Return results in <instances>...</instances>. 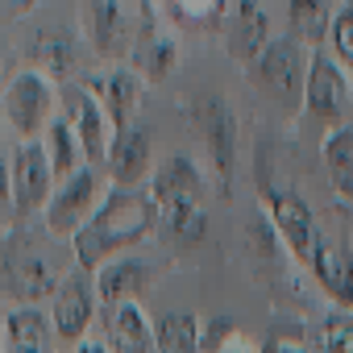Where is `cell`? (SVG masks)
<instances>
[{"instance_id":"cell-1","label":"cell","mask_w":353,"mask_h":353,"mask_svg":"<svg viewBox=\"0 0 353 353\" xmlns=\"http://www.w3.org/2000/svg\"><path fill=\"white\" fill-rule=\"evenodd\" d=\"M154 225H158V204H154L150 192L108 188V196L96 208V216L71 241L75 266L88 270V274H96L100 266H108L112 258H121L125 250H133L137 241H145Z\"/></svg>"},{"instance_id":"cell-2","label":"cell","mask_w":353,"mask_h":353,"mask_svg":"<svg viewBox=\"0 0 353 353\" xmlns=\"http://www.w3.org/2000/svg\"><path fill=\"white\" fill-rule=\"evenodd\" d=\"M59 237L30 225H17L9 233H0V287L13 303H42L54 299V291L63 287V279L71 270H63V254H59Z\"/></svg>"},{"instance_id":"cell-3","label":"cell","mask_w":353,"mask_h":353,"mask_svg":"<svg viewBox=\"0 0 353 353\" xmlns=\"http://www.w3.org/2000/svg\"><path fill=\"white\" fill-rule=\"evenodd\" d=\"M108 174L100 170V166H83V170H75L71 179H63L59 188H54V200L46 204V212H42V225H46V233L50 237H59V241H75V233L96 216V208L104 204V196H108Z\"/></svg>"},{"instance_id":"cell-4","label":"cell","mask_w":353,"mask_h":353,"mask_svg":"<svg viewBox=\"0 0 353 353\" xmlns=\"http://www.w3.org/2000/svg\"><path fill=\"white\" fill-rule=\"evenodd\" d=\"M54 104H59L54 83H50L38 67H30V71H17V75H13L5 100H0V112H5L9 129H13L21 141H42V133H46L50 121L59 117Z\"/></svg>"},{"instance_id":"cell-5","label":"cell","mask_w":353,"mask_h":353,"mask_svg":"<svg viewBox=\"0 0 353 353\" xmlns=\"http://www.w3.org/2000/svg\"><path fill=\"white\" fill-rule=\"evenodd\" d=\"M9 183H13V212L21 221L46 212L59 188V174L42 141H17L9 150Z\"/></svg>"},{"instance_id":"cell-6","label":"cell","mask_w":353,"mask_h":353,"mask_svg":"<svg viewBox=\"0 0 353 353\" xmlns=\"http://www.w3.org/2000/svg\"><path fill=\"white\" fill-rule=\"evenodd\" d=\"M59 112H63L67 125L75 129V137H79V145H83V154H88V166H100V170H104L117 129H112V121H108L100 96H96L88 83H63V92H59Z\"/></svg>"},{"instance_id":"cell-7","label":"cell","mask_w":353,"mask_h":353,"mask_svg":"<svg viewBox=\"0 0 353 353\" xmlns=\"http://www.w3.org/2000/svg\"><path fill=\"white\" fill-rule=\"evenodd\" d=\"M79 26H83V42L104 63L129 59L133 42H137V30H141V21L129 17L125 0H79Z\"/></svg>"},{"instance_id":"cell-8","label":"cell","mask_w":353,"mask_h":353,"mask_svg":"<svg viewBox=\"0 0 353 353\" xmlns=\"http://www.w3.org/2000/svg\"><path fill=\"white\" fill-rule=\"evenodd\" d=\"M303 112L328 129L345 125L349 112H353V92H349V79H345V67L324 54V50H312V67H307V88H303Z\"/></svg>"},{"instance_id":"cell-9","label":"cell","mask_w":353,"mask_h":353,"mask_svg":"<svg viewBox=\"0 0 353 353\" xmlns=\"http://www.w3.org/2000/svg\"><path fill=\"white\" fill-rule=\"evenodd\" d=\"M307 67H312V50H307L299 38L283 34V38H274V42L262 50V59H258V83H262L274 100L295 104V100H303Z\"/></svg>"},{"instance_id":"cell-10","label":"cell","mask_w":353,"mask_h":353,"mask_svg":"<svg viewBox=\"0 0 353 353\" xmlns=\"http://www.w3.org/2000/svg\"><path fill=\"white\" fill-rule=\"evenodd\" d=\"M96 307H100V299H96V274H88V270L75 266L63 279V287L54 291V299H50V324H54L59 345H71V349L83 345Z\"/></svg>"},{"instance_id":"cell-11","label":"cell","mask_w":353,"mask_h":353,"mask_svg":"<svg viewBox=\"0 0 353 353\" xmlns=\"http://www.w3.org/2000/svg\"><path fill=\"white\" fill-rule=\"evenodd\" d=\"M320 279V287L353 312V245H349V225L341 221V229L332 225H320V237H316V254L307 262Z\"/></svg>"},{"instance_id":"cell-12","label":"cell","mask_w":353,"mask_h":353,"mask_svg":"<svg viewBox=\"0 0 353 353\" xmlns=\"http://www.w3.org/2000/svg\"><path fill=\"white\" fill-rule=\"evenodd\" d=\"M266 204H270V221H274L283 245L291 250V258H295V262H312L316 237H320V221H316V212L307 208V200H303L295 188H270Z\"/></svg>"},{"instance_id":"cell-13","label":"cell","mask_w":353,"mask_h":353,"mask_svg":"<svg viewBox=\"0 0 353 353\" xmlns=\"http://www.w3.org/2000/svg\"><path fill=\"white\" fill-rule=\"evenodd\" d=\"M104 174H108L112 188H125V192H137L141 179L154 174V150H150V133L141 125L117 129L108 162H104Z\"/></svg>"},{"instance_id":"cell-14","label":"cell","mask_w":353,"mask_h":353,"mask_svg":"<svg viewBox=\"0 0 353 353\" xmlns=\"http://www.w3.org/2000/svg\"><path fill=\"white\" fill-rule=\"evenodd\" d=\"M133 71L150 83H162L174 63H179V42H174L170 30H162V21L154 17V5L145 0V9H141V30H137V42H133Z\"/></svg>"},{"instance_id":"cell-15","label":"cell","mask_w":353,"mask_h":353,"mask_svg":"<svg viewBox=\"0 0 353 353\" xmlns=\"http://www.w3.org/2000/svg\"><path fill=\"white\" fill-rule=\"evenodd\" d=\"M270 13L262 0H233L229 21H225V46L237 63H258L270 46Z\"/></svg>"},{"instance_id":"cell-16","label":"cell","mask_w":353,"mask_h":353,"mask_svg":"<svg viewBox=\"0 0 353 353\" xmlns=\"http://www.w3.org/2000/svg\"><path fill=\"white\" fill-rule=\"evenodd\" d=\"M100 324H104V345L112 353H158L154 320L145 316V307L137 299L133 303L100 307Z\"/></svg>"},{"instance_id":"cell-17","label":"cell","mask_w":353,"mask_h":353,"mask_svg":"<svg viewBox=\"0 0 353 353\" xmlns=\"http://www.w3.org/2000/svg\"><path fill=\"white\" fill-rule=\"evenodd\" d=\"M150 196H154L158 212L170 204H183V200H204V174H200L196 158H188V154L162 158L150 174Z\"/></svg>"},{"instance_id":"cell-18","label":"cell","mask_w":353,"mask_h":353,"mask_svg":"<svg viewBox=\"0 0 353 353\" xmlns=\"http://www.w3.org/2000/svg\"><path fill=\"white\" fill-rule=\"evenodd\" d=\"M0 324H5V353H54L59 345L50 312L38 303H13Z\"/></svg>"},{"instance_id":"cell-19","label":"cell","mask_w":353,"mask_h":353,"mask_svg":"<svg viewBox=\"0 0 353 353\" xmlns=\"http://www.w3.org/2000/svg\"><path fill=\"white\" fill-rule=\"evenodd\" d=\"M196 125H200V137L208 145V158H212L216 174L229 188V179H233V154H237V121H233V112L221 100H204V104H196Z\"/></svg>"},{"instance_id":"cell-20","label":"cell","mask_w":353,"mask_h":353,"mask_svg":"<svg viewBox=\"0 0 353 353\" xmlns=\"http://www.w3.org/2000/svg\"><path fill=\"white\" fill-rule=\"evenodd\" d=\"M141 83H145V79H141L133 67H112L108 75L92 79L88 88L100 96V104H104L112 129H129V125H137L133 117H137V108H141Z\"/></svg>"},{"instance_id":"cell-21","label":"cell","mask_w":353,"mask_h":353,"mask_svg":"<svg viewBox=\"0 0 353 353\" xmlns=\"http://www.w3.org/2000/svg\"><path fill=\"white\" fill-rule=\"evenodd\" d=\"M154 274H158V270L145 266V262H137V258H112L108 266L96 270V299H100V307L133 303V299L150 287Z\"/></svg>"},{"instance_id":"cell-22","label":"cell","mask_w":353,"mask_h":353,"mask_svg":"<svg viewBox=\"0 0 353 353\" xmlns=\"http://www.w3.org/2000/svg\"><path fill=\"white\" fill-rule=\"evenodd\" d=\"M320 158H324L328 188L336 192V200L345 208H353V121H345V125H336V129L324 133Z\"/></svg>"},{"instance_id":"cell-23","label":"cell","mask_w":353,"mask_h":353,"mask_svg":"<svg viewBox=\"0 0 353 353\" xmlns=\"http://www.w3.org/2000/svg\"><path fill=\"white\" fill-rule=\"evenodd\" d=\"M34 59H38V71L50 79V83H71L75 67H79V42L71 30H59V26H46L38 30L34 38Z\"/></svg>"},{"instance_id":"cell-24","label":"cell","mask_w":353,"mask_h":353,"mask_svg":"<svg viewBox=\"0 0 353 353\" xmlns=\"http://www.w3.org/2000/svg\"><path fill=\"white\" fill-rule=\"evenodd\" d=\"M158 353H204V332L192 312H162L154 320Z\"/></svg>"},{"instance_id":"cell-25","label":"cell","mask_w":353,"mask_h":353,"mask_svg":"<svg viewBox=\"0 0 353 353\" xmlns=\"http://www.w3.org/2000/svg\"><path fill=\"white\" fill-rule=\"evenodd\" d=\"M42 145H46V154H50V162H54L59 183H63V179H71L75 170H83V166H88V154H83V145H79V137H75V129L67 125V117H63V112H59V117L50 121V129L42 133Z\"/></svg>"},{"instance_id":"cell-26","label":"cell","mask_w":353,"mask_h":353,"mask_svg":"<svg viewBox=\"0 0 353 353\" xmlns=\"http://www.w3.org/2000/svg\"><path fill=\"white\" fill-rule=\"evenodd\" d=\"M291 13V38H299L307 50L324 46V38L332 34V9H328V0H291L287 5Z\"/></svg>"},{"instance_id":"cell-27","label":"cell","mask_w":353,"mask_h":353,"mask_svg":"<svg viewBox=\"0 0 353 353\" xmlns=\"http://www.w3.org/2000/svg\"><path fill=\"white\" fill-rule=\"evenodd\" d=\"M158 216H162V225L170 229L174 241H200V237H204V225H208V208H204V200L170 204V208H162Z\"/></svg>"},{"instance_id":"cell-28","label":"cell","mask_w":353,"mask_h":353,"mask_svg":"<svg viewBox=\"0 0 353 353\" xmlns=\"http://www.w3.org/2000/svg\"><path fill=\"white\" fill-rule=\"evenodd\" d=\"M312 353H353V312L349 307H336L320 320Z\"/></svg>"},{"instance_id":"cell-29","label":"cell","mask_w":353,"mask_h":353,"mask_svg":"<svg viewBox=\"0 0 353 353\" xmlns=\"http://www.w3.org/2000/svg\"><path fill=\"white\" fill-rule=\"evenodd\" d=\"M162 9L179 26H216L225 17V0H162Z\"/></svg>"},{"instance_id":"cell-30","label":"cell","mask_w":353,"mask_h":353,"mask_svg":"<svg viewBox=\"0 0 353 353\" xmlns=\"http://www.w3.org/2000/svg\"><path fill=\"white\" fill-rule=\"evenodd\" d=\"M328 42H332V59H336L345 71H353V0H345V5L336 9Z\"/></svg>"},{"instance_id":"cell-31","label":"cell","mask_w":353,"mask_h":353,"mask_svg":"<svg viewBox=\"0 0 353 353\" xmlns=\"http://www.w3.org/2000/svg\"><path fill=\"white\" fill-rule=\"evenodd\" d=\"M38 5H42V0H0V26H13L21 17H30Z\"/></svg>"},{"instance_id":"cell-32","label":"cell","mask_w":353,"mask_h":353,"mask_svg":"<svg viewBox=\"0 0 353 353\" xmlns=\"http://www.w3.org/2000/svg\"><path fill=\"white\" fill-rule=\"evenodd\" d=\"M0 204H13V183H9V154L0 145Z\"/></svg>"},{"instance_id":"cell-33","label":"cell","mask_w":353,"mask_h":353,"mask_svg":"<svg viewBox=\"0 0 353 353\" xmlns=\"http://www.w3.org/2000/svg\"><path fill=\"white\" fill-rule=\"evenodd\" d=\"M262 353H312V349H303V345H295V341H283V336H270V341L262 345Z\"/></svg>"},{"instance_id":"cell-34","label":"cell","mask_w":353,"mask_h":353,"mask_svg":"<svg viewBox=\"0 0 353 353\" xmlns=\"http://www.w3.org/2000/svg\"><path fill=\"white\" fill-rule=\"evenodd\" d=\"M9 83H13V75H9V50L0 46V100H5V92H9Z\"/></svg>"},{"instance_id":"cell-35","label":"cell","mask_w":353,"mask_h":353,"mask_svg":"<svg viewBox=\"0 0 353 353\" xmlns=\"http://www.w3.org/2000/svg\"><path fill=\"white\" fill-rule=\"evenodd\" d=\"M71 353H112V349H108L104 341H83V345H75Z\"/></svg>"},{"instance_id":"cell-36","label":"cell","mask_w":353,"mask_h":353,"mask_svg":"<svg viewBox=\"0 0 353 353\" xmlns=\"http://www.w3.org/2000/svg\"><path fill=\"white\" fill-rule=\"evenodd\" d=\"M0 353H5V324H0Z\"/></svg>"}]
</instances>
